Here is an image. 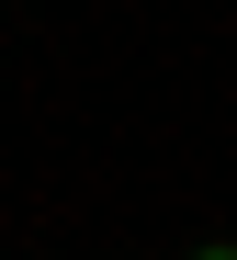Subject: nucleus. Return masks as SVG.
I'll list each match as a JSON object with an SVG mask.
<instances>
[{"instance_id": "f257e3e1", "label": "nucleus", "mask_w": 237, "mask_h": 260, "mask_svg": "<svg viewBox=\"0 0 237 260\" xmlns=\"http://www.w3.org/2000/svg\"><path fill=\"white\" fill-rule=\"evenodd\" d=\"M204 260H237V249H204Z\"/></svg>"}]
</instances>
